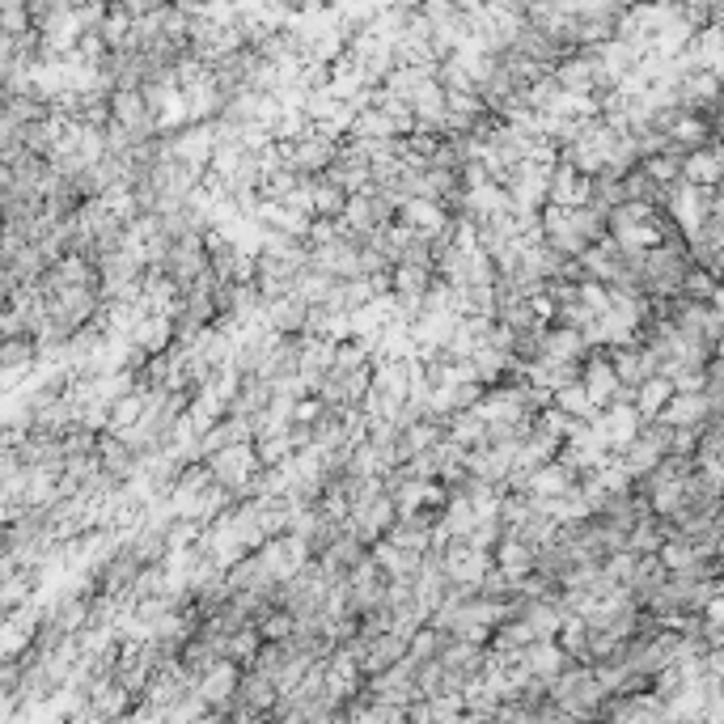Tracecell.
<instances>
[{"label": "cell", "instance_id": "obj_2", "mask_svg": "<svg viewBox=\"0 0 724 724\" xmlns=\"http://www.w3.org/2000/svg\"><path fill=\"white\" fill-rule=\"evenodd\" d=\"M102 310V297H98V284H86V288H65V293H51L47 297V319L60 322L68 335H77L81 326L98 319Z\"/></svg>", "mask_w": 724, "mask_h": 724}, {"label": "cell", "instance_id": "obj_5", "mask_svg": "<svg viewBox=\"0 0 724 724\" xmlns=\"http://www.w3.org/2000/svg\"><path fill=\"white\" fill-rule=\"evenodd\" d=\"M305 314H310V305L301 297H293V293H284V297L276 301H263V322H267V331L272 335H301L305 331Z\"/></svg>", "mask_w": 724, "mask_h": 724}, {"label": "cell", "instance_id": "obj_1", "mask_svg": "<svg viewBox=\"0 0 724 724\" xmlns=\"http://www.w3.org/2000/svg\"><path fill=\"white\" fill-rule=\"evenodd\" d=\"M340 149H343V140H335L326 128H310L297 145H288V149H284V170H293L297 178L326 174V166L335 162V153H340Z\"/></svg>", "mask_w": 724, "mask_h": 724}, {"label": "cell", "instance_id": "obj_7", "mask_svg": "<svg viewBox=\"0 0 724 724\" xmlns=\"http://www.w3.org/2000/svg\"><path fill=\"white\" fill-rule=\"evenodd\" d=\"M301 192H305V204H310V216H314V221H340V216H343L348 195H343L340 187H331L322 174H314V178H301Z\"/></svg>", "mask_w": 724, "mask_h": 724}, {"label": "cell", "instance_id": "obj_4", "mask_svg": "<svg viewBox=\"0 0 724 724\" xmlns=\"http://www.w3.org/2000/svg\"><path fill=\"white\" fill-rule=\"evenodd\" d=\"M657 420L665 428H703L707 420H721V411L707 403L703 394H674Z\"/></svg>", "mask_w": 724, "mask_h": 724}, {"label": "cell", "instance_id": "obj_12", "mask_svg": "<svg viewBox=\"0 0 724 724\" xmlns=\"http://www.w3.org/2000/svg\"><path fill=\"white\" fill-rule=\"evenodd\" d=\"M576 488V474L568 467H559V462H547V467H538L530 474V483H526V496L530 500H555V496H564V491Z\"/></svg>", "mask_w": 724, "mask_h": 724}, {"label": "cell", "instance_id": "obj_17", "mask_svg": "<svg viewBox=\"0 0 724 724\" xmlns=\"http://www.w3.org/2000/svg\"><path fill=\"white\" fill-rule=\"evenodd\" d=\"M251 449H255L258 467L272 470V467H284V462H293V446H288V428H280V432H263V437H255L251 441Z\"/></svg>", "mask_w": 724, "mask_h": 724}, {"label": "cell", "instance_id": "obj_13", "mask_svg": "<svg viewBox=\"0 0 724 724\" xmlns=\"http://www.w3.org/2000/svg\"><path fill=\"white\" fill-rule=\"evenodd\" d=\"M669 399H674V385L665 382V378H648V382H639L632 390V411L648 424V420H657L661 411H665Z\"/></svg>", "mask_w": 724, "mask_h": 724}, {"label": "cell", "instance_id": "obj_15", "mask_svg": "<svg viewBox=\"0 0 724 724\" xmlns=\"http://www.w3.org/2000/svg\"><path fill=\"white\" fill-rule=\"evenodd\" d=\"M237 691V665H229V661H221V665H213L208 674H204V682H199V699H204V707H213V703H229Z\"/></svg>", "mask_w": 724, "mask_h": 724}, {"label": "cell", "instance_id": "obj_16", "mask_svg": "<svg viewBox=\"0 0 724 724\" xmlns=\"http://www.w3.org/2000/svg\"><path fill=\"white\" fill-rule=\"evenodd\" d=\"M551 407H555V411H564L573 424H589V420L597 415V407L589 403V394H585V385H580V382L564 385V390H555Z\"/></svg>", "mask_w": 724, "mask_h": 724}, {"label": "cell", "instance_id": "obj_14", "mask_svg": "<svg viewBox=\"0 0 724 724\" xmlns=\"http://www.w3.org/2000/svg\"><path fill=\"white\" fill-rule=\"evenodd\" d=\"M267 403H272V385L251 373V378H242V382H237V394H234V403H229V415H237V420H251V415H258V411H267Z\"/></svg>", "mask_w": 724, "mask_h": 724}, {"label": "cell", "instance_id": "obj_18", "mask_svg": "<svg viewBox=\"0 0 724 724\" xmlns=\"http://www.w3.org/2000/svg\"><path fill=\"white\" fill-rule=\"evenodd\" d=\"M140 415H145V390H131V394H124V399H115V403H110L107 432H124V428H131Z\"/></svg>", "mask_w": 724, "mask_h": 724}, {"label": "cell", "instance_id": "obj_8", "mask_svg": "<svg viewBox=\"0 0 724 724\" xmlns=\"http://www.w3.org/2000/svg\"><path fill=\"white\" fill-rule=\"evenodd\" d=\"M542 356H547V361H559V364H580L589 356V348L580 340V331L551 322V326L542 331Z\"/></svg>", "mask_w": 724, "mask_h": 724}, {"label": "cell", "instance_id": "obj_9", "mask_svg": "<svg viewBox=\"0 0 724 724\" xmlns=\"http://www.w3.org/2000/svg\"><path fill=\"white\" fill-rule=\"evenodd\" d=\"M491 568H496V573H505L512 585H517L521 576L534 573V551L526 547V542H517L512 534H505V538H500V547L491 551Z\"/></svg>", "mask_w": 724, "mask_h": 724}, {"label": "cell", "instance_id": "obj_10", "mask_svg": "<svg viewBox=\"0 0 724 724\" xmlns=\"http://www.w3.org/2000/svg\"><path fill=\"white\" fill-rule=\"evenodd\" d=\"M682 183H691V187H699V192L721 187V149L712 145V149H699V153H691V157H682Z\"/></svg>", "mask_w": 724, "mask_h": 724}, {"label": "cell", "instance_id": "obj_3", "mask_svg": "<svg viewBox=\"0 0 724 724\" xmlns=\"http://www.w3.org/2000/svg\"><path fill=\"white\" fill-rule=\"evenodd\" d=\"M322 178H326L331 187H340V192L352 199V195L369 192V162H364L352 145H343V149L335 153V162L326 166V174H322Z\"/></svg>", "mask_w": 724, "mask_h": 724}, {"label": "cell", "instance_id": "obj_11", "mask_svg": "<svg viewBox=\"0 0 724 724\" xmlns=\"http://www.w3.org/2000/svg\"><path fill=\"white\" fill-rule=\"evenodd\" d=\"M373 390L394 399V403H407V390H411V364L407 361H373Z\"/></svg>", "mask_w": 724, "mask_h": 724}, {"label": "cell", "instance_id": "obj_20", "mask_svg": "<svg viewBox=\"0 0 724 724\" xmlns=\"http://www.w3.org/2000/svg\"><path fill=\"white\" fill-rule=\"evenodd\" d=\"M293 615H284V610H267L263 615V627H258V639H267V644H284V639L293 636Z\"/></svg>", "mask_w": 724, "mask_h": 724}, {"label": "cell", "instance_id": "obj_6", "mask_svg": "<svg viewBox=\"0 0 724 724\" xmlns=\"http://www.w3.org/2000/svg\"><path fill=\"white\" fill-rule=\"evenodd\" d=\"M128 343L140 352V356H166L174 348V326L170 319H157V314H145L136 319V326L128 331Z\"/></svg>", "mask_w": 724, "mask_h": 724}, {"label": "cell", "instance_id": "obj_19", "mask_svg": "<svg viewBox=\"0 0 724 724\" xmlns=\"http://www.w3.org/2000/svg\"><path fill=\"white\" fill-rule=\"evenodd\" d=\"M500 538H505V526H500V517H479L474 526H470V534L462 538L467 547H474V551H496L500 547Z\"/></svg>", "mask_w": 724, "mask_h": 724}]
</instances>
